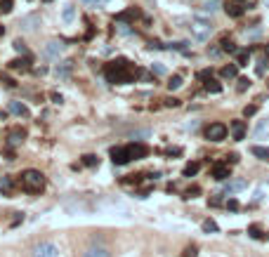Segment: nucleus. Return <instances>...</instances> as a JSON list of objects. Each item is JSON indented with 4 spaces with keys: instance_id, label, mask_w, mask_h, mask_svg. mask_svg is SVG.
<instances>
[{
    "instance_id": "f3484780",
    "label": "nucleus",
    "mask_w": 269,
    "mask_h": 257,
    "mask_svg": "<svg viewBox=\"0 0 269 257\" xmlns=\"http://www.w3.org/2000/svg\"><path fill=\"white\" fill-rule=\"evenodd\" d=\"M71 69H73V61L71 59H66V61H62V64L54 69V74H57V78H69Z\"/></svg>"
},
{
    "instance_id": "72a5a7b5",
    "label": "nucleus",
    "mask_w": 269,
    "mask_h": 257,
    "mask_svg": "<svg viewBox=\"0 0 269 257\" xmlns=\"http://www.w3.org/2000/svg\"><path fill=\"white\" fill-rule=\"evenodd\" d=\"M220 45H222V52H229V55H236V52H238V50H236V45H234L232 40H227V38H224Z\"/></svg>"
},
{
    "instance_id": "79ce46f5",
    "label": "nucleus",
    "mask_w": 269,
    "mask_h": 257,
    "mask_svg": "<svg viewBox=\"0 0 269 257\" xmlns=\"http://www.w3.org/2000/svg\"><path fill=\"white\" fill-rule=\"evenodd\" d=\"M151 71H154L156 76H165V66H163V64H154V66H151Z\"/></svg>"
},
{
    "instance_id": "864d4df0",
    "label": "nucleus",
    "mask_w": 269,
    "mask_h": 257,
    "mask_svg": "<svg viewBox=\"0 0 269 257\" xmlns=\"http://www.w3.org/2000/svg\"><path fill=\"white\" fill-rule=\"evenodd\" d=\"M83 2H92V0H83Z\"/></svg>"
},
{
    "instance_id": "2eb2a0df",
    "label": "nucleus",
    "mask_w": 269,
    "mask_h": 257,
    "mask_svg": "<svg viewBox=\"0 0 269 257\" xmlns=\"http://www.w3.org/2000/svg\"><path fill=\"white\" fill-rule=\"evenodd\" d=\"M24 137H26V132H24L21 128H15L10 135H7V144H10V147H17V144L24 142Z\"/></svg>"
},
{
    "instance_id": "a19ab883",
    "label": "nucleus",
    "mask_w": 269,
    "mask_h": 257,
    "mask_svg": "<svg viewBox=\"0 0 269 257\" xmlns=\"http://www.w3.org/2000/svg\"><path fill=\"white\" fill-rule=\"evenodd\" d=\"M0 12H12V0H0Z\"/></svg>"
},
{
    "instance_id": "9d476101",
    "label": "nucleus",
    "mask_w": 269,
    "mask_h": 257,
    "mask_svg": "<svg viewBox=\"0 0 269 257\" xmlns=\"http://www.w3.org/2000/svg\"><path fill=\"white\" fill-rule=\"evenodd\" d=\"M127 153H130V161L135 158V161H140V158H144L146 153H149V149L144 147L142 142H135V144H127Z\"/></svg>"
},
{
    "instance_id": "f704fd0d",
    "label": "nucleus",
    "mask_w": 269,
    "mask_h": 257,
    "mask_svg": "<svg viewBox=\"0 0 269 257\" xmlns=\"http://www.w3.org/2000/svg\"><path fill=\"white\" fill-rule=\"evenodd\" d=\"M12 47H15V50H17L19 55L29 57V50H26V43H24V40H15V43H12Z\"/></svg>"
},
{
    "instance_id": "423d86ee",
    "label": "nucleus",
    "mask_w": 269,
    "mask_h": 257,
    "mask_svg": "<svg viewBox=\"0 0 269 257\" xmlns=\"http://www.w3.org/2000/svg\"><path fill=\"white\" fill-rule=\"evenodd\" d=\"M38 26H40V15L38 12H31V15H26V17H21V21H19V29L21 31H36Z\"/></svg>"
},
{
    "instance_id": "8fccbe9b",
    "label": "nucleus",
    "mask_w": 269,
    "mask_h": 257,
    "mask_svg": "<svg viewBox=\"0 0 269 257\" xmlns=\"http://www.w3.org/2000/svg\"><path fill=\"white\" fill-rule=\"evenodd\" d=\"M227 158H229V163H238V156H236V153H229Z\"/></svg>"
},
{
    "instance_id": "393cba45",
    "label": "nucleus",
    "mask_w": 269,
    "mask_h": 257,
    "mask_svg": "<svg viewBox=\"0 0 269 257\" xmlns=\"http://www.w3.org/2000/svg\"><path fill=\"white\" fill-rule=\"evenodd\" d=\"M206 90L210 92V94H220V92H222V85L217 83L215 78H208V80H206Z\"/></svg>"
},
{
    "instance_id": "603ef678",
    "label": "nucleus",
    "mask_w": 269,
    "mask_h": 257,
    "mask_svg": "<svg viewBox=\"0 0 269 257\" xmlns=\"http://www.w3.org/2000/svg\"><path fill=\"white\" fill-rule=\"evenodd\" d=\"M267 59H269V45H267Z\"/></svg>"
},
{
    "instance_id": "20e7f679",
    "label": "nucleus",
    "mask_w": 269,
    "mask_h": 257,
    "mask_svg": "<svg viewBox=\"0 0 269 257\" xmlns=\"http://www.w3.org/2000/svg\"><path fill=\"white\" fill-rule=\"evenodd\" d=\"M227 125L224 123H210L208 128H206V137L210 139V142H222V139H227Z\"/></svg>"
},
{
    "instance_id": "4468645a",
    "label": "nucleus",
    "mask_w": 269,
    "mask_h": 257,
    "mask_svg": "<svg viewBox=\"0 0 269 257\" xmlns=\"http://www.w3.org/2000/svg\"><path fill=\"white\" fill-rule=\"evenodd\" d=\"M137 17H140V10H137V7H127L126 12H118V15H116V21H118V24H130V21H135Z\"/></svg>"
},
{
    "instance_id": "7ed1b4c3",
    "label": "nucleus",
    "mask_w": 269,
    "mask_h": 257,
    "mask_svg": "<svg viewBox=\"0 0 269 257\" xmlns=\"http://www.w3.org/2000/svg\"><path fill=\"white\" fill-rule=\"evenodd\" d=\"M191 36L201 40V43H206L208 38L213 36V24H210V19H203V17H196L191 21Z\"/></svg>"
},
{
    "instance_id": "bb28decb",
    "label": "nucleus",
    "mask_w": 269,
    "mask_h": 257,
    "mask_svg": "<svg viewBox=\"0 0 269 257\" xmlns=\"http://www.w3.org/2000/svg\"><path fill=\"white\" fill-rule=\"evenodd\" d=\"M220 74H222V78H236V76H238V64H229V66H224Z\"/></svg>"
},
{
    "instance_id": "c9c22d12",
    "label": "nucleus",
    "mask_w": 269,
    "mask_h": 257,
    "mask_svg": "<svg viewBox=\"0 0 269 257\" xmlns=\"http://www.w3.org/2000/svg\"><path fill=\"white\" fill-rule=\"evenodd\" d=\"M182 257H198V248L196 245H187L184 253H182Z\"/></svg>"
},
{
    "instance_id": "37998d69",
    "label": "nucleus",
    "mask_w": 269,
    "mask_h": 257,
    "mask_svg": "<svg viewBox=\"0 0 269 257\" xmlns=\"http://www.w3.org/2000/svg\"><path fill=\"white\" fill-rule=\"evenodd\" d=\"M255 113H257V106H255V104H251V106L243 109V116H246V118H248V116H255Z\"/></svg>"
},
{
    "instance_id": "a18cd8bd",
    "label": "nucleus",
    "mask_w": 269,
    "mask_h": 257,
    "mask_svg": "<svg viewBox=\"0 0 269 257\" xmlns=\"http://www.w3.org/2000/svg\"><path fill=\"white\" fill-rule=\"evenodd\" d=\"M208 55H210L213 59H215V57H220V55H222V47H215V45H213V47H208Z\"/></svg>"
},
{
    "instance_id": "2f4dec72",
    "label": "nucleus",
    "mask_w": 269,
    "mask_h": 257,
    "mask_svg": "<svg viewBox=\"0 0 269 257\" xmlns=\"http://www.w3.org/2000/svg\"><path fill=\"white\" fill-rule=\"evenodd\" d=\"M10 189H12V180H10L7 175H2V177H0V191L7 196V194H10Z\"/></svg>"
},
{
    "instance_id": "6e6552de",
    "label": "nucleus",
    "mask_w": 269,
    "mask_h": 257,
    "mask_svg": "<svg viewBox=\"0 0 269 257\" xmlns=\"http://www.w3.org/2000/svg\"><path fill=\"white\" fill-rule=\"evenodd\" d=\"M111 161H113L116 166H126V163H130V153H127V149L126 147L111 149Z\"/></svg>"
},
{
    "instance_id": "cd10ccee",
    "label": "nucleus",
    "mask_w": 269,
    "mask_h": 257,
    "mask_svg": "<svg viewBox=\"0 0 269 257\" xmlns=\"http://www.w3.org/2000/svg\"><path fill=\"white\" fill-rule=\"evenodd\" d=\"M201 229H203L206 234H217V231H220V227H217L215 220H206L203 224H201Z\"/></svg>"
},
{
    "instance_id": "4c0bfd02",
    "label": "nucleus",
    "mask_w": 269,
    "mask_h": 257,
    "mask_svg": "<svg viewBox=\"0 0 269 257\" xmlns=\"http://www.w3.org/2000/svg\"><path fill=\"white\" fill-rule=\"evenodd\" d=\"M198 80H203V83H206V80H208V78H213V71H210V69H203V71H198V76H196Z\"/></svg>"
},
{
    "instance_id": "b1692460",
    "label": "nucleus",
    "mask_w": 269,
    "mask_h": 257,
    "mask_svg": "<svg viewBox=\"0 0 269 257\" xmlns=\"http://www.w3.org/2000/svg\"><path fill=\"white\" fill-rule=\"evenodd\" d=\"M248 59H251V50L236 52V64H238V69H241V66H248Z\"/></svg>"
},
{
    "instance_id": "09e8293b",
    "label": "nucleus",
    "mask_w": 269,
    "mask_h": 257,
    "mask_svg": "<svg viewBox=\"0 0 269 257\" xmlns=\"http://www.w3.org/2000/svg\"><path fill=\"white\" fill-rule=\"evenodd\" d=\"M52 102H54V104H62V94H57V92H52Z\"/></svg>"
},
{
    "instance_id": "3c124183",
    "label": "nucleus",
    "mask_w": 269,
    "mask_h": 257,
    "mask_svg": "<svg viewBox=\"0 0 269 257\" xmlns=\"http://www.w3.org/2000/svg\"><path fill=\"white\" fill-rule=\"evenodd\" d=\"M2 33H5V29H2V26H0V36H2Z\"/></svg>"
},
{
    "instance_id": "c03bdc74",
    "label": "nucleus",
    "mask_w": 269,
    "mask_h": 257,
    "mask_svg": "<svg viewBox=\"0 0 269 257\" xmlns=\"http://www.w3.org/2000/svg\"><path fill=\"white\" fill-rule=\"evenodd\" d=\"M227 210L236 212V210H238V201H236V198H229V201H227Z\"/></svg>"
},
{
    "instance_id": "e433bc0d",
    "label": "nucleus",
    "mask_w": 269,
    "mask_h": 257,
    "mask_svg": "<svg viewBox=\"0 0 269 257\" xmlns=\"http://www.w3.org/2000/svg\"><path fill=\"white\" fill-rule=\"evenodd\" d=\"M198 194H201V189H198V186H189V189L184 191V196H187V198H196Z\"/></svg>"
},
{
    "instance_id": "58836bf2",
    "label": "nucleus",
    "mask_w": 269,
    "mask_h": 257,
    "mask_svg": "<svg viewBox=\"0 0 269 257\" xmlns=\"http://www.w3.org/2000/svg\"><path fill=\"white\" fill-rule=\"evenodd\" d=\"M251 88V80L248 78H238V92H246Z\"/></svg>"
},
{
    "instance_id": "dca6fc26",
    "label": "nucleus",
    "mask_w": 269,
    "mask_h": 257,
    "mask_svg": "<svg viewBox=\"0 0 269 257\" xmlns=\"http://www.w3.org/2000/svg\"><path fill=\"white\" fill-rule=\"evenodd\" d=\"M224 12L229 15V17L234 19H238V17H243V12H246V7L241 5V2H229L227 7H224Z\"/></svg>"
},
{
    "instance_id": "4be33fe9",
    "label": "nucleus",
    "mask_w": 269,
    "mask_h": 257,
    "mask_svg": "<svg viewBox=\"0 0 269 257\" xmlns=\"http://www.w3.org/2000/svg\"><path fill=\"white\" fill-rule=\"evenodd\" d=\"M198 170H201V163H196V161H191V163H187V166H184V170H182V175H184V177H194V175H196Z\"/></svg>"
},
{
    "instance_id": "f03ea898",
    "label": "nucleus",
    "mask_w": 269,
    "mask_h": 257,
    "mask_svg": "<svg viewBox=\"0 0 269 257\" xmlns=\"http://www.w3.org/2000/svg\"><path fill=\"white\" fill-rule=\"evenodd\" d=\"M19 186H21L26 194H38V191H43V186H45V175H43L40 170L29 167V170H24V172L19 175Z\"/></svg>"
},
{
    "instance_id": "ea45409f",
    "label": "nucleus",
    "mask_w": 269,
    "mask_h": 257,
    "mask_svg": "<svg viewBox=\"0 0 269 257\" xmlns=\"http://www.w3.org/2000/svg\"><path fill=\"white\" fill-rule=\"evenodd\" d=\"M142 177L144 175H130L127 180H123V184H140L142 182Z\"/></svg>"
},
{
    "instance_id": "c756f323",
    "label": "nucleus",
    "mask_w": 269,
    "mask_h": 257,
    "mask_svg": "<svg viewBox=\"0 0 269 257\" xmlns=\"http://www.w3.org/2000/svg\"><path fill=\"white\" fill-rule=\"evenodd\" d=\"M248 234H251L253 239H257V241H262V239H269L267 234H262V229L257 227V224H253V227H248Z\"/></svg>"
},
{
    "instance_id": "ddd939ff",
    "label": "nucleus",
    "mask_w": 269,
    "mask_h": 257,
    "mask_svg": "<svg viewBox=\"0 0 269 257\" xmlns=\"http://www.w3.org/2000/svg\"><path fill=\"white\" fill-rule=\"evenodd\" d=\"M80 257H111V253H109L104 245H90V248H85V250L80 253Z\"/></svg>"
},
{
    "instance_id": "412c9836",
    "label": "nucleus",
    "mask_w": 269,
    "mask_h": 257,
    "mask_svg": "<svg viewBox=\"0 0 269 257\" xmlns=\"http://www.w3.org/2000/svg\"><path fill=\"white\" fill-rule=\"evenodd\" d=\"M217 10H220L217 0H206V2L201 5V12H206V15H215Z\"/></svg>"
},
{
    "instance_id": "7c9ffc66",
    "label": "nucleus",
    "mask_w": 269,
    "mask_h": 257,
    "mask_svg": "<svg viewBox=\"0 0 269 257\" xmlns=\"http://www.w3.org/2000/svg\"><path fill=\"white\" fill-rule=\"evenodd\" d=\"M83 166H88V167H97V166H99V158H97L95 153H85V156H83Z\"/></svg>"
},
{
    "instance_id": "9b49d317",
    "label": "nucleus",
    "mask_w": 269,
    "mask_h": 257,
    "mask_svg": "<svg viewBox=\"0 0 269 257\" xmlns=\"http://www.w3.org/2000/svg\"><path fill=\"white\" fill-rule=\"evenodd\" d=\"M213 177H215L217 182H227V180L232 177V170H229V166H224V163H215V166H213Z\"/></svg>"
},
{
    "instance_id": "f257e3e1",
    "label": "nucleus",
    "mask_w": 269,
    "mask_h": 257,
    "mask_svg": "<svg viewBox=\"0 0 269 257\" xmlns=\"http://www.w3.org/2000/svg\"><path fill=\"white\" fill-rule=\"evenodd\" d=\"M104 74H107V80H109V83L126 85V83H132V80H135L137 71L132 74V71H130V64H127V59H123V57H121V59H113L111 64H107Z\"/></svg>"
},
{
    "instance_id": "de8ad7c7",
    "label": "nucleus",
    "mask_w": 269,
    "mask_h": 257,
    "mask_svg": "<svg viewBox=\"0 0 269 257\" xmlns=\"http://www.w3.org/2000/svg\"><path fill=\"white\" fill-rule=\"evenodd\" d=\"M2 83H5V85H7V88H15V85H17V83H15V80H12V78H2Z\"/></svg>"
},
{
    "instance_id": "aec40b11",
    "label": "nucleus",
    "mask_w": 269,
    "mask_h": 257,
    "mask_svg": "<svg viewBox=\"0 0 269 257\" xmlns=\"http://www.w3.org/2000/svg\"><path fill=\"white\" fill-rule=\"evenodd\" d=\"M10 111H12L15 116H24V118L29 116V106L21 104V102H12V104H10Z\"/></svg>"
},
{
    "instance_id": "473e14b6",
    "label": "nucleus",
    "mask_w": 269,
    "mask_h": 257,
    "mask_svg": "<svg viewBox=\"0 0 269 257\" xmlns=\"http://www.w3.org/2000/svg\"><path fill=\"white\" fill-rule=\"evenodd\" d=\"M168 47H170V50H177V52H184V55H187V50H189V43H187V40H179V43H170Z\"/></svg>"
},
{
    "instance_id": "a878e982",
    "label": "nucleus",
    "mask_w": 269,
    "mask_h": 257,
    "mask_svg": "<svg viewBox=\"0 0 269 257\" xmlns=\"http://www.w3.org/2000/svg\"><path fill=\"white\" fill-rule=\"evenodd\" d=\"M62 19H64L66 24H71L73 19H76V7H73V5H64V12H62Z\"/></svg>"
},
{
    "instance_id": "6ab92c4d",
    "label": "nucleus",
    "mask_w": 269,
    "mask_h": 257,
    "mask_svg": "<svg viewBox=\"0 0 269 257\" xmlns=\"http://www.w3.org/2000/svg\"><path fill=\"white\" fill-rule=\"evenodd\" d=\"M251 153L257 158V161H265V163H269V149L267 147H251Z\"/></svg>"
},
{
    "instance_id": "0eeeda50",
    "label": "nucleus",
    "mask_w": 269,
    "mask_h": 257,
    "mask_svg": "<svg viewBox=\"0 0 269 257\" xmlns=\"http://www.w3.org/2000/svg\"><path fill=\"white\" fill-rule=\"evenodd\" d=\"M62 52H64V45H62L59 40H50V43L45 45V50H43V55L47 57V59H59Z\"/></svg>"
},
{
    "instance_id": "49530a36",
    "label": "nucleus",
    "mask_w": 269,
    "mask_h": 257,
    "mask_svg": "<svg viewBox=\"0 0 269 257\" xmlns=\"http://www.w3.org/2000/svg\"><path fill=\"white\" fill-rule=\"evenodd\" d=\"M165 106H179V99H175V97H168V99H165Z\"/></svg>"
},
{
    "instance_id": "f8f14e48",
    "label": "nucleus",
    "mask_w": 269,
    "mask_h": 257,
    "mask_svg": "<svg viewBox=\"0 0 269 257\" xmlns=\"http://www.w3.org/2000/svg\"><path fill=\"white\" fill-rule=\"evenodd\" d=\"M246 186H248L246 180H227V184H224V196H232L236 191H243Z\"/></svg>"
},
{
    "instance_id": "5701e85b",
    "label": "nucleus",
    "mask_w": 269,
    "mask_h": 257,
    "mask_svg": "<svg viewBox=\"0 0 269 257\" xmlns=\"http://www.w3.org/2000/svg\"><path fill=\"white\" fill-rule=\"evenodd\" d=\"M29 64H31V57H24V59H12L7 66L10 69H29Z\"/></svg>"
},
{
    "instance_id": "1a4fd4ad",
    "label": "nucleus",
    "mask_w": 269,
    "mask_h": 257,
    "mask_svg": "<svg viewBox=\"0 0 269 257\" xmlns=\"http://www.w3.org/2000/svg\"><path fill=\"white\" fill-rule=\"evenodd\" d=\"M229 130H232L234 142L246 139V121H232V123H229Z\"/></svg>"
},
{
    "instance_id": "a211bd4d",
    "label": "nucleus",
    "mask_w": 269,
    "mask_h": 257,
    "mask_svg": "<svg viewBox=\"0 0 269 257\" xmlns=\"http://www.w3.org/2000/svg\"><path fill=\"white\" fill-rule=\"evenodd\" d=\"M267 137H269V118L260 121L257 128H255V139H267Z\"/></svg>"
},
{
    "instance_id": "39448f33",
    "label": "nucleus",
    "mask_w": 269,
    "mask_h": 257,
    "mask_svg": "<svg viewBox=\"0 0 269 257\" xmlns=\"http://www.w3.org/2000/svg\"><path fill=\"white\" fill-rule=\"evenodd\" d=\"M31 257H59V248L54 243H38L31 250Z\"/></svg>"
},
{
    "instance_id": "c85d7f7f",
    "label": "nucleus",
    "mask_w": 269,
    "mask_h": 257,
    "mask_svg": "<svg viewBox=\"0 0 269 257\" xmlns=\"http://www.w3.org/2000/svg\"><path fill=\"white\" fill-rule=\"evenodd\" d=\"M182 85H184V80H182V76H173V78L168 80V90H170V92L179 90Z\"/></svg>"
}]
</instances>
